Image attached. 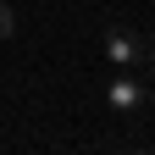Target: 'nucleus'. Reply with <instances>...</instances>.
Segmentation results:
<instances>
[{
	"mask_svg": "<svg viewBox=\"0 0 155 155\" xmlns=\"http://www.w3.org/2000/svg\"><path fill=\"white\" fill-rule=\"evenodd\" d=\"M105 105H111L116 116H133V111L144 105V83H139L127 67H116V78L105 83Z\"/></svg>",
	"mask_w": 155,
	"mask_h": 155,
	"instance_id": "nucleus-1",
	"label": "nucleus"
},
{
	"mask_svg": "<svg viewBox=\"0 0 155 155\" xmlns=\"http://www.w3.org/2000/svg\"><path fill=\"white\" fill-rule=\"evenodd\" d=\"M139 55H144V45H139V33L133 28H105V61L111 67H139Z\"/></svg>",
	"mask_w": 155,
	"mask_h": 155,
	"instance_id": "nucleus-2",
	"label": "nucleus"
},
{
	"mask_svg": "<svg viewBox=\"0 0 155 155\" xmlns=\"http://www.w3.org/2000/svg\"><path fill=\"white\" fill-rule=\"evenodd\" d=\"M6 33H11V6L0 0V39H6Z\"/></svg>",
	"mask_w": 155,
	"mask_h": 155,
	"instance_id": "nucleus-3",
	"label": "nucleus"
},
{
	"mask_svg": "<svg viewBox=\"0 0 155 155\" xmlns=\"http://www.w3.org/2000/svg\"><path fill=\"white\" fill-rule=\"evenodd\" d=\"M150 72H155V39H150Z\"/></svg>",
	"mask_w": 155,
	"mask_h": 155,
	"instance_id": "nucleus-4",
	"label": "nucleus"
}]
</instances>
